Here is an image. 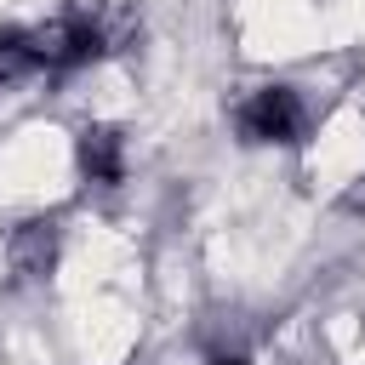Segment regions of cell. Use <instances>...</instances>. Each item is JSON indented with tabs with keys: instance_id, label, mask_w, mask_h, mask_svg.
Returning <instances> with one entry per match:
<instances>
[{
	"instance_id": "6da1fadb",
	"label": "cell",
	"mask_w": 365,
	"mask_h": 365,
	"mask_svg": "<svg viewBox=\"0 0 365 365\" xmlns=\"http://www.w3.org/2000/svg\"><path fill=\"white\" fill-rule=\"evenodd\" d=\"M240 131L251 143H297L302 137V103L291 86H262L240 103Z\"/></svg>"
},
{
	"instance_id": "7a4b0ae2",
	"label": "cell",
	"mask_w": 365,
	"mask_h": 365,
	"mask_svg": "<svg viewBox=\"0 0 365 365\" xmlns=\"http://www.w3.org/2000/svg\"><path fill=\"white\" fill-rule=\"evenodd\" d=\"M6 251H11V268H17L23 279L46 274V268L57 262V222H23Z\"/></svg>"
},
{
	"instance_id": "3957f363",
	"label": "cell",
	"mask_w": 365,
	"mask_h": 365,
	"mask_svg": "<svg viewBox=\"0 0 365 365\" xmlns=\"http://www.w3.org/2000/svg\"><path fill=\"white\" fill-rule=\"evenodd\" d=\"M80 165H86L91 182H120V177H125V143H120V131L91 125V131L80 137Z\"/></svg>"
},
{
	"instance_id": "277c9868",
	"label": "cell",
	"mask_w": 365,
	"mask_h": 365,
	"mask_svg": "<svg viewBox=\"0 0 365 365\" xmlns=\"http://www.w3.org/2000/svg\"><path fill=\"white\" fill-rule=\"evenodd\" d=\"M34 74H46V68H40V51H34V34H29V29L0 34V91L23 86V80H34Z\"/></svg>"
},
{
	"instance_id": "5b68a950",
	"label": "cell",
	"mask_w": 365,
	"mask_h": 365,
	"mask_svg": "<svg viewBox=\"0 0 365 365\" xmlns=\"http://www.w3.org/2000/svg\"><path fill=\"white\" fill-rule=\"evenodd\" d=\"M222 365H245V359H222Z\"/></svg>"
}]
</instances>
